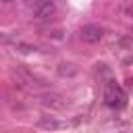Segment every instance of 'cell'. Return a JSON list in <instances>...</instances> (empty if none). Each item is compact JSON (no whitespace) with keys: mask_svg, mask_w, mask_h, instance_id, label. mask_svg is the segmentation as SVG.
Segmentation results:
<instances>
[{"mask_svg":"<svg viewBox=\"0 0 133 133\" xmlns=\"http://www.w3.org/2000/svg\"><path fill=\"white\" fill-rule=\"evenodd\" d=\"M23 2H25V4H29V6H33V8H35V6H37V4H39V2H44V0H23Z\"/></svg>","mask_w":133,"mask_h":133,"instance_id":"cell-7","label":"cell"},{"mask_svg":"<svg viewBox=\"0 0 133 133\" xmlns=\"http://www.w3.org/2000/svg\"><path fill=\"white\" fill-rule=\"evenodd\" d=\"M39 127L42 129H64L66 123H60V121H54V118H42Z\"/></svg>","mask_w":133,"mask_h":133,"instance_id":"cell-6","label":"cell"},{"mask_svg":"<svg viewBox=\"0 0 133 133\" xmlns=\"http://www.w3.org/2000/svg\"><path fill=\"white\" fill-rule=\"evenodd\" d=\"M39 100H42V104H44V106H52V108H60V106H62V102H60V96H58V94H42V96H39Z\"/></svg>","mask_w":133,"mask_h":133,"instance_id":"cell-4","label":"cell"},{"mask_svg":"<svg viewBox=\"0 0 133 133\" xmlns=\"http://www.w3.org/2000/svg\"><path fill=\"white\" fill-rule=\"evenodd\" d=\"M104 104L112 110H121L127 106V91L112 79L104 83Z\"/></svg>","mask_w":133,"mask_h":133,"instance_id":"cell-1","label":"cell"},{"mask_svg":"<svg viewBox=\"0 0 133 133\" xmlns=\"http://www.w3.org/2000/svg\"><path fill=\"white\" fill-rule=\"evenodd\" d=\"M52 15H54V2L52 0H44L35 6V17L37 19H48Z\"/></svg>","mask_w":133,"mask_h":133,"instance_id":"cell-3","label":"cell"},{"mask_svg":"<svg viewBox=\"0 0 133 133\" xmlns=\"http://www.w3.org/2000/svg\"><path fill=\"white\" fill-rule=\"evenodd\" d=\"M4 2H17V0H4Z\"/></svg>","mask_w":133,"mask_h":133,"instance_id":"cell-8","label":"cell"},{"mask_svg":"<svg viewBox=\"0 0 133 133\" xmlns=\"http://www.w3.org/2000/svg\"><path fill=\"white\" fill-rule=\"evenodd\" d=\"M104 37V29L100 25H83L81 27V39L87 44H98Z\"/></svg>","mask_w":133,"mask_h":133,"instance_id":"cell-2","label":"cell"},{"mask_svg":"<svg viewBox=\"0 0 133 133\" xmlns=\"http://www.w3.org/2000/svg\"><path fill=\"white\" fill-rule=\"evenodd\" d=\"M58 75L60 77H75L77 75V66L69 64V62H62V64H58Z\"/></svg>","mask_w":133,"mask_h":133,"instance_id":"cell-5","label":"cell"}]
</instances>
